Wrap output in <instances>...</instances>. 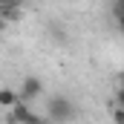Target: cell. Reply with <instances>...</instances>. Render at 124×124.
Instances as JSON below:
<instances>
[{"instance_id":"1","label":"cell","mask_w":124,"mask_h":124,"mask_svg":"<svg viewBox=\"0 0 124 124\" xmlns=\"http://www.w3.org/2000/svg\"><path fill=\"white\" fill-rule=\"evenodd\" d=\"M75 116H78V110L66 95H52L49 98V121L52 124H69Z\"/></svg>"},{"instance_id":"2","label":"cell","mask_w":124,"mask_h":124,"mask_svg":"<svg viewBox=\"0 0 124 124\" xmlns=\"http://www.w3.org/2000/svg\"><path fill=\"white\" fill-rule=\"evenodd\" d=\"M40 93H43V81H40L38 75H26V78H23V87L17 90V95H20V101H23V104L38 101Z\"/></svg>"},{"instance_id":"3","label":"cell","mask_w":124,"mask_h":124,"mask_svg":"<svg viewBox=\"0 0 124 124\" xmlns=\"http://www.w3.org/2000/svg\"><path fill=\"white\" fill-rule=\"evenodd\" d=\"M6 116H9V124H26L32 116V104H23V101H17L12 110H6Z\"/></svg>"},{"instance_id":"4","label":"cell","mask_w":124,"mask_h":124,"mask_svg":"<svg viewBox=\"0 0 124 124\" xmlns=\"http://www.w3.org/2000/svg\"><path fill=\"white\" fill-rule=\"evenodd\" d=\"M20 17H23V9H20V6H0V20H3L6 26L17 23Z\"/></svg>"},{"instance_id":"5","label":"cell","mask_w":124,"mask_h":124,"mask_svg":"<svg viewBox=\"0 0 124 124\" xmlns=\"http://www.w3.org/2000/svg\"><path fill=\"white\" fill-rule=\"evenodd\" d=\"M17 101H20L17 90H12V87H3V90H0V110H12Z\"/></svg>"},{"instance_id":"6","label":"cell","mask_w":124,"mask_h":124,"mask_svg":"<svg viewBox=\"0 0 124 124\" xmlns=\"http://www.w3.org/2000/svg\"><path fill=\"white\" fill-rule=\"evenodd\" d=\"M121 6H124V0H113V6H110V12H113L116 23H121Z\"/></svg>"},{"instance_id":"7","label":"cell","mask_w":124,"mask_h":124,"mask_svg":"<svg viewBox=\"0 0 124 124\" xmlns=\"http://www.w3.org/2000/svg\"><path fill=\"white\" fill-rule=\"evenodd\" d=\"M113 124H124V110H121V104L113 107Z\"/></svg>"},{"instance_id":"8","label":"cell","mask_w":124,"mask_h":124,"mask_svg":"<svg viewBox=\"0 0 124 124\" xmlns=\"http://www.w3.org/2000/svg\"><path fill=\"white\" fill-rule=\"evenodd\" d=\"M26 0H0V6H23Z\"/></svg>"},{"instance_id":"9","label":"cell","mask_w":124,"mask_h":124,"mask_svg":"<svg viewBox=\"0 0 124 124\" xmlns=\"http://www.w3.org/2000/svg\"><path fill=\"white\" fill-rule=\"evenodd\" d=\"M6 29H9V26H6V23H3V20H0V32H6Z\"/></svg>"}]
</instances>
